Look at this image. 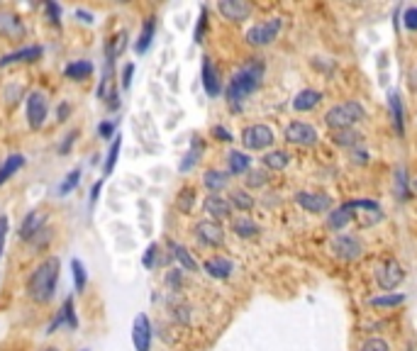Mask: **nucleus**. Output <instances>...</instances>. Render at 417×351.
I'll use <instances>...</instances> for the list:
<instances>
[{"mask_svg":"<svg viewBox=\"0 0 417 351\" xmlns=\"http://www.w3.org/2000/svg\"><path fill=\"white\" fill-rule=\"evenodd\" d=\"M263 71H266L263 61L261 59H252V61H247V64H244L242 69L232 76V79H229L227 88H224V98H227L229 108H232L234 113H237V110H242L244 98H249V95H252L259 85H261Z\"/></svg>","mask_w":417,"mask_h":351,"instance_id":"obj_1","label":"nucleus"},{"mask_svg":"<svg viewBox=\"0 0 417 351\" xmlns=\"http://www.w3.org/2000/svg\"><path fill=\"white\" fill-rule=\"evenodd\" d=\"M59 273H61V263L56 256H49L30 273L27 278V295L30 300H35L37 305H47L51 302L56 293V286H59Z\"/></svg>","mask_w":417,"mask_h":351,"instance_id":"obj_2","label":"nucleus"},{"mask_svg":"<svg viewBox=\"0 0 417 351\" xmlns=\"http://www.w3.org/2000/svg\"><path fill=\"white\" fill-rule=\"evenodd\" d=\"M366 117V110H363L361 103L357 100H344V103H337L325 113V124H327L332 132L337 129H352L357 122Z\"/></svg>","mask_w":417,"mask_h":351,"instance_id":"obj_3","label":"nucleus"},{"mask_svg":"<svg viewBox=\"0 0 417 351\" xmlns=\"http://www.w3.org/2000/svg\"><path fill=\"white\" fill-rule=\"evenodd\" d=\"M281 30H284V20H281V17H268V20L259 22V25L249 27V30H247V44L268 47V44H273V42L278 40Z\"/></svg>","mask_w":417,"mask_h":351,"instance_id":"obj_4","label":"nucleus"},{"mask_svg":"<svg viewBox=\"0 0 417 351\" xmlns=\"http://www.w3.org/2000/svg\"><path fill=\"white\" fill-rule=\"evenodd\" d=\"M284 139L293 147H313V144H318L320 134L313 124L303 122V120H293V122L286 124Z\"/></svg>","mask_w":417,"mask_h":351,"instance_id":"obj_5","label":"nucleus"},{"mask_svg":"<svg viewBox=\"0 0 417 351\" xmlns=\"http://www.w3.org/2000/svg\"><path fill=\"white\" fill-rule=\"evenodd\" d=\"M329 249L337 259L342 261H357V259L363 256V244L359 237L354 234H334L332 242H329Z\"/></svg>","mask_w":417,"mask_h":351,"instance_id":"obj_6","label":"nucleus"},{"mask_svg":"<svg viewBox=\"0 0 417 351\" xmlns=\"http://www.w3.org/2000/svg\"><path fill=\"white\" fill-rule=\"evenodd\" d=\"M273 139H276V134L268 124H249L242 129V144L249 152H263V149L271 147Z\"/></svg>","mask_w":417,"mask_h":351,"instance_id":"obj_7","label":"nucleus"},{"mask_svg":"<svg viewBox=\"0 0 417 351\" xmlns=\"http://www.w3.org/2000/svg\"><path fill=\"white\" fill-rule=\"evenodd\" d=\"M402 281H405V268L395 259H386L376 266V283L383 291H395Z\"/></svg>","mask_w":417,"mask_h":351,"instance_id":"obj_8","label":"nucleus"},{"mask_svg":"<svg viewBox=\"0 0 417 351\" xmlns=\"http://www.w3.org/2000/svg\"><path fill=\"white\" fill-rule=\"evenodd\" d=\"M47 115H49V100H47V95L42 90H32L27 95V124L32 129L44 127Z\"/></svg>","mask_w":417,"mask_h":351,"instance_id":"obj_9","label":"nucleus"},{"mask_svg":"<svg viewBox=\"0 0 417 351\" xmlns=\"http://www.w3.org/2000/svg\"><path fill=\"white\" fill-rule=\"evenodd\" d=\"M295 203L313 215L332 213V195H327V193H310V190H300V193H295Z\"/></svg>","mask_w":417,"mask_h":351,"instance_id":"obj_10","label":"nucleus"},{"mask_svg":"<svg viewBox=\"0 0 417 351\" xmlns=\"http://www.w3.org/2000/svg\"><path fill=\"white\" fill-rule=\"evenodd\" d=\"M195 237H198L200 244H205V247H222L224 244V229L220 222H215V220H203V222L195 225Z\"/></svg>","mask_w":417,"mask_h":351,"instance_id":"obj_11","label":"nucleus"},{"mask_svg":"<svg viewBox=\"0 0 417 351\" xmlns=\"http://www.w3.org/2000/svg\"><path fill=\"white\" fill-rule=\"evenodd\" d=\"M132 344L134 351H149L152 349V322L147 315H137L132 322Z\"/></svg>","mask_w":417,"mask_h":351,"instance_id":"obj_12","label":"nucleus"},{"mask_svg":"<svg viewBox=\"0 0 417 351\" xmlns=\"http://www.w3.org/2000/svg\"><path fill=\"white\" fill-rule=\"evenodd\" d=\"M218 10H220V15H222L224 20L244 22V20H249V17H252L254 8L249 6V3H244V0H220Z\"/></svg>","mask_w":417,"mask_h":351,"instance_id":"obj_13","label":"nucleus"},{"mask_svg":"<svg viewBox=\"0 0 417 351\" xmlns=\"http://www.w3.org/2000/svg\"><path fill=\"white\" fill-rule=\"evenodd\" d=\"M44 225H47V213L32 210L30 215H25V220L20 225V239L22 242H32L37 234H44Z\"/></svg>","mask_w":417,"mask_h":351,"instance_id":"obj_14","label":"nucleus"},{"mask_svg":"<svg viewBox=\"0 0 417 351\" xmlns=\"http://www.w3.org/2000/svg\"><path fill=\"white\" fill-rule=\"evenodd\" d=\"M200 76H203V88L210 98H218L222 93V81H220V74L215 69L213 59L210 56H203V66H200Z\"/></svg>","mask_w":417,"mask_h":351,"instance_id":"obj_15","label":"nucleus"},{"mask_svg":"<svg viewBox=\"0 0 417 351\" xmlns=\"http://www.w3.org/2000/svg\"><path fill=\"white\" fill-rule=\"evenodd\" d=\"M352 220H357V203L349 200V203L339 205V208H334L332 213L327 215V227L332 229V232H339V229L347 227Z\"/></svg>","mask_w":417,"mask_h":351,"instance_id":"obj_16","label":"nucleus"},{"mask_svg":"<svg viewBox=\"0 0 417 351\" xmlns=\"http://www.w3.org/2000/svg\"><path fill=\"white\" fill-rule=\"evenodd\" d=\"M203 210L205 215H210V220H227L232 215V205L224 195H218V193H210L208 198L203 200Z\"/></svg>","mask_w":417,"mask_h":351,"instance_id":"obj_17","label":"nucleus"},{"mask_svg":"<svg viewBox=\"0 0 417 351\" xmlns=\"http://www.w3.org/2000/svg\"><path fill=\"white\" fill-rule=\"evenodd\" d=\"M42 54H44V49H42L40 44H37V47H22V49L10 51V54L3 56V59H0V69H6V66H10V64H25V61H37Z\"/></svg>","mask_w":417,"mask_h":351,"instance_id":"obj_18","label":"nucleus"},{"mask_svg":"<svg viewBox=\"0 0 417 351\" xmlns=\"http://www.w3.org/2000/svg\"><path fill=\"white\" fill-rule=\"evenodd\" d=\"M203 268H205V273H208L210 278H215V281H227L229 273L234 271L232 261H229V259H224V256L208 259V261L203 263Z\"/></svg>","mask_w":417,"mask_h":351,"instance_id":"obj_19","label":"nucleus"},{"mask_svg":"<svg viewBox=\"0 0 417 351\" xmlns=\"http://www.w3.org/2000/svg\"><path fill=\"white\" fill-rule=\"evenodd\" d=\"M64 325L71 327V329H76V327H79V317H76V312H74V297H66V300H64V305H61L56 320L49 325V334H54V332L59 329V327H64Z\"/></svg>","mask_w":417,"mask_h":351,"instance_id":"obj_20","label":"nucleus"},{"mask_svg":"<svg viewBox=\"0 0 417 351\" xmlns=\"http://www.w3.org/2000/svg\"><path fill=\"white\" fill-rule=\"evenodd\" d=\"M320 100H322V93H320V90L305 88L293 98V110H295V113H308V110L318 108Z\"/></svg>","mask_w":417,"mask_h":351,"instance_id":"obj_21","label":"nucleus"},{"mask_svg":"<svg viewBox=\"0 0 417 351\" xmlns=\"http://www.w3.org/2000/svg\"><path fill=\"white\" fill-rule=\"evenodd\" d=\"M388 108H391V117H393V124H395L398 134H405V117H402V98L395 88L388 90Z\"/></svg>","mask_w":417,"mask_h":351,"instance_id":"obj_22","label":"nucleus"},{"mask_svg":"<svg viewBox=\"0 0 417 351\" xmlns=\"http://www.w3.org/2000/svg\"><path fill=\"white\" fill-rule=\"evenodd\" d=\"M232 232L237 234L239 239H254L261 234V229H259V225L254 222L252 218H247V215H239V218L232 220Z\"/></svg>","mask_w":417,"mask_h":351,"instance_id":"obj_23","label":"nucleus"},{"mask_svg":"<svg viewBox=\"0 0 417 351\" xmlns=\"http://www.w3.org/2000/svg\"><path fill=\"white\" fill-rule=\"evenodd\" d=\"M261 161H263V166H266L268 171H284V168L291 163V154L284 152V149H276V152L263 154Z\"/></svg>","mask_w":417,"mask_h":351,"instance_id":"obj_24","label":"nucleus"},{"mask_svg":"<svg viewBox=\"0 0 417 351\" xmlns=\"http://www.w3.org/2000/svg\"><path fill=\"white\" fill-rule=\"evenodd\" d=\"M227 161H229V173H234V176H247L252 171V158L244 152H237V149L229 152Z\"/></svg>","mask_w":417,"mask_h":351,"instance_id":"obj_25","label":"nucleus"},{"mask_svg":"<svg viewBox=\"0 0 417 351\" xmlns=\"http://www.w3.org/2000/svg\"><path fill=\"white\" fill-rule=\"evenodd\" d=\"M90 74H93V64H90V61H83V59L71 61V64L64 69V76L71 81H85V79H90Z\"/></svg>","mask_w":417,"mask_h":351,"instance_id":"obj_26","label":"nucleus"},{"mask_svg":"<svg viewBox=\"0 0 417 351\" xmlns=\"http://www.w3.org/2000/svg\"><path fill=\"white\" fill-rule=\"evenodd\" d=\"M22 166H25V156L22 154H10L3 161V166H0V186L6 183V181H10V176H15Z\"/></svg>","mask_w":417,"mask_h":351,"instance_id":"obj_27","label":"nucleus"},{"mask_svg":"<svg viewBox=\"0 0 417 351\" xmlns=\"http://www.w3.org/2000/svg\"><path fill=\"white\" fill-rule=\"evenodd\" d=\"M154 32H156V20H154V17H149V20L145 22V27H142V32H139L137 44H134L137 54H145V51L149 49V47H152V40H154Z\"/></svg>","mask_w":417,"mask_h":351,"instance_id":"obj_28","label":"nucleus"},{"mask_svg":"<svg viewBox=\"0 0 417 351\" xmlns=\"http://www.w3.org/2000/svg\"><path fill=\"white\" fill-rule=\"evenodd\" d=\"M171 254H174L176 261L183 266V271H198V261L193 259V254L188 252V249L183 247V244H176L171 242Z\"/></svg>","mask_w":417,"mask_h":351,"instance_id":"obj_29","label":"nucleus"},{"mask_svg":"<svg viewBox=\"0 0 417 351\" xmlns=\"http://www.w3.org/2000/svg\"><path fill=\"white\" fill-rule=\"evenodd\" d=\"M203 183L210 193H220V190H224V186H227V173L218 171V168H210V171H205Z\"/></svg>","mask_w":417,"mask_h":351,"instance_id":"obj_30","label":"nucleus"},{"mask_svg":"<svg viewBox=\"0 0 417 351\" xmlns=\"http://www.w3.org/2000/svg\"><path fill=\"white\" fill-rule=\"evenodd\" d=\"M229 205H232L234 210H239V213H252L254 210V198L252 195L247 193V190H242V188H237V190H232V193H229Z\"/></svg>","mask_w":417,"mask_h":351,"instance_id":"obj_31","label":"nucleus"},{"mask_svg":"<svg viewBox=\"0 0 417 351\" xmlns=\"http://www.w3.org/2000/svg\"><path fill=\"white\" fill-rule=\"evenodd\" d=\"M71 273H74L76 293H83L85 286H88V271H85V266H83L81 259H71Z\"/></svg>","mask_w":417,"mask_h":351,"instance_id":"obj_32","label":"nucleus"},{"mask_svg":"<svg viewBox=\"0 0 417 351\" xmlns=\"http://www.w3.org/2000/svg\"><path fill=\"white\" fill-rule=\"evenodd\" d=\"M332 142L337 147H357L361 142V134L357 129H337V132H332Z\"/></svg>","mask_w":417,"mask_h":351,"instance_id":"obj_33","label":"nucleus"},{"mask_svg":"<svg viewBox=\"0 0 417 351\" xmlns=\"http://www.w3.org/2000/svg\"><path fill=\"white\" fill-rule=\"evenodd\" d=\"M405 302V295L402 293H388V295H376V297H371L368 300V305L371 307H398V305H402Z\"/></svg>","mask_w":417,"mask_h":351,"instance_id":"obj_34","label":"nucleus"},{"mask_svg":"<svg viewBox=\"0 0 417 351\" xmlns=\"http://www.w3.org/2000/svg\"><path fill=\"white\" fill-rule=\"evenodd\" d=\"M193 205H195V190L193 188H181L179 190V198H176V210L183 215L193 213Z\"/></svg>","mask_w":417,"mask_h":351,"instance_id":"obj_35","label":"nucleus"},{"mask_svg":"<svg viewBox=\"0 0 417 351\" xmlns=\"http://www.w3.org/2000/svg\"><path fill=\"white\" fill-rule=\"evenodd\" d=\"M203 142L200 139H193V144H190V149H188V154H186V158L181 161V171H190V168L198 163V158H200V154H203Z\"/></svg>","mask_w":417,"mask_h":351,"instance_id":"obj_36","label":"nucleus"},{"mask_svg":"<svg viewBox=\"0 0 417 351\" xmlns=\"http://www.w3.org/2000/svg\"><path fill=\"white\" fill-rule=\"evenodd\" d=\"M120 147H122V134H115V142L110 144V152H108V158H105V166H103V173L105 176H110L115 168V163H117V156H120Z\"/></svg>","mask_w":417,"mask_h":351,"instance_id":"obj_37","label":"nucleus"},{"mask_svg":"<svg viewBox=\"0 0 417 351\" xmlns=\"http://www.w3.org/2000/svg\"><path fill=\"white\" fill-rule=\"evenodd\" d=\"M0 32H3V35H20V32H22L20 20H17L15 15H8V13H3V15H0Z\"/></svg>","mask_w":417,"mask_h":351,"instance_id":"obj_38","label":"nucleus"},{"mask_svg":"<svg viewBox=\"0 0 417 351\" xmlns=\"http://www.w3.org/2000/svg\"><path fill=\"white\" fill-rule=\"evenodd\" d=\"M395 193H398V198H400V200H410L412 188L407 186L405 168H398V171H395Z\"/></svg>","mask_w":417,"mask_h":351,"instance_id":"obj_39","label":"nucleus"},{"mask_svg":"<svg viewBox=\"0 0 417 351\" xmlns=\"http://www.w3.org/2000/svg\"><path fill=\"white\" fill-rule=\"evenodd\" d=\"M79 183H81V168H74V171H71L69 176L64 179V183L59 186V195H61V198H64V195H69L74 188H79Z\"/></svg>","mask_w":417,"mask_h":351,"instance_id":"obj_40","label":"nucleus"},{"mask_svg":"<svg viewBox=\"0 0 417 351\" xmlns=\"http://www.w3.org/2000/svg\"><path fill=\"white\" fill-rule=\"evenodd\" d=\"M266 183H268V176H266V171H261V168L247 173V186H249V188H263Z\"/></svg>","mask_w":417,"mask_h":351,"instance_id":"obj_41","label":"nucleus"},{"mask_svg":"<svg viewBox=\"0 0 417 351\" xmlns=\"http://www.w3.org/2000/svg\"><path fill=\"white\" fill-rule=\"evenodd\" d=\"M359 351H391V346H388V341L381 339V336H371V339L363 341Z\"/></svg>","mask_w":417,"mask_h":351,"instance_id":"obj_42","label":"nucleus"},{"mask_svg":"<svg viewBox=\"0 0 417 351\" xmlns=\"http://www.w3.org/2000/svg\"><path fill=\"white\" fill-rule=\"evenodd\" d=\"M8 232H10V220H8L6 215H0V256H3V252H6Z\"/></svg>","mask_w":417,"mask_h":351,"instance_id":"obj_43","label":"nucleus"},{"mask_svg":"<svg viewBox=\"0 0 417 351\" xmlns=\"http://www.w3.org/2000/svg\"><path fill=\"white\" fill-rule=\"evenodd\" d=\"M402 25H405V30L417 32V8H407L405 15H402Z\"/></svg>","mask_w":417,"mask_h":351,"instance_id":"obj_44","label":"nucleus"},{"mask_svg":"<svg viewBox=\"0 0 417 351\" xmlns=\"http://www.w3.org/2000/svg\"><path fill=\"white\" fill-rule=\"evenodd\" d=\"M156 254H159V247L156 244H149L145 252V259H142V263H145V268H154L156 266Z\"/></svg>","mask_w":417,"mask_h":351,"instance_id":"obj_45","label":"nucleus"},{"mask_svg":"<svg viewBox=\"0 0 417 351\" xmlns=\"http://www.w3.org/2000/svg\"><path fill=\"white\" fill-rule=\"evenodd\" d=\"M205 25H208V13H205V8L200 10V20H198V27H195V35L193 40L195 42H203V35H205Z\"/></svg>","mask_w":417,"mask_h":351,"instance_id":"obj_46","label":"nucleus"},{"mask_svg":"<svg viewBox=\"0 0 417 351\" xmlns=\"http://www.w3.org/2000/svg\"><path fill=\"white\" fill-rule=\"evenodd\" d=\"M213 137L215 139H220V142H232V132H229L227 127H220V124H215L213 127Z\"/></svg>","mask_w":417,"mask_h":351,"instance_id":"obj_47","label":"nucleus"},{"mask_svg":"<svg viewBox=\"0 0 417 351\" xmlns=\"http://www.w3.org/2000/svg\"><path fill=\"white\" fill-rule=\"evenodd\" d=\"M44 10L49 13V20L54 22V25H59V17H61V8L56 6V3H47Z\"/></svg>","mask_w":417,"mask_h":351,"instance_id":"obj_48","label":"nucleus"},{"mask_svg":"<svg viewBox=\"0 0 417 351\" xmlns=\"http://www.w3.org/2000/svg\"><path fill=\"white\" fill-rule=\"evenodd\" d=\"M98 132H100V137H115V122H100V127H98Z\"/></svg>","mask_w":417,"mask_h":351,"instance_id":"obj_49","label":"nucleus"},{"mask_svg":"<svg viewBox=\"0 0 417 351\" xmlns=\"http://www.w3.org/2000/svg\"><path fill=\"white\" fill-rule=\"evenodd\" d=\"M132 74H134V64H127L122 71V85L124 88H129V83H132Z\"/></svg>","mask_w":417,"mask_h":351,"instance_id":"obj_50","label":"nucleus"},{"mask_svg":"<svg viewBox=\"0 0 417 351\" xmlns=\"http://www.w3.org/2000/svg\"><path fill=\"white\" fill-rule=\"evenodd\" d=\"M166 281H169V286H181V271H171Z\"/></svg>","mask_w":417,"mask_h":351,"instance_id":"obj_51","label":"nucleus"},{"mask_svg":"<svg viewBox=\"0 0 417 351\" xmlns=\"http://www.w3.org/2000/svg\"><path fill=\"white\" fill-rule=\"evenodd\" d=\"M100 188H103V181H98V183H95L93 188H90V205H95V200H98Z\"/></svg>","mask_w":417,"mask_h":351,"instance_id":"obj_52","label":"nucleus"},{"mask_svg":"<svg viewBox=\"0 0 417 351\" xmlns=\"http://www.w3.org/2000/svg\"><path fill=\"white\" fill-rule=\"evenodd\" d=\"M354 163H368V154L366 152H354Z\"/></svg>","mask_w":417,"mask_h":351,"instance_id":"obj_53","label":"nucleus"},{"mask_svg":"<svg viewBox=\"0 0 417 351\" xmlns=\"http://www.w3.org/2000/svg\"><path fill=\"white\" fill-rule=\"evenodd\" d=\"M76 17H81V20L85 22V25H93V15H90V13H85V10H76Z\"/></svg>","mask_w":417,"mask_h":351,"instance_id":"obj_54","label":"nucleus"},{"mask_svg":"<svg viewBox=\"0 0 417 351\" xmlns=\"http://www.w3.org/2000/svg\"><path fill=\"white\" fill-rule=\"evenodd\" d=\"M74 139H76V132L66 134V142L61 144V154H66V152H69V147H71V142H74Z\"/></svg>","mask_w":417,"mask_h":351,"instance_id":"obj_55","label":"nucleus"},{"mask_svg":"<svg viewBox=\"0 0 417 351\" xmlns=\"http://www.w3.org/2000/svg\"><path fill=\"white\" fill-rule=\"evenodd\" d=\"M66 115H69V105H61V108H59V120H61V122H64V120H66Z\"/></svg>","mask_w":417,"mask_h":351,"instance_id":"obj_56","label":"nucleus"},{"mask_svg":"<svg viewBox=\"0 0 417 351\" xmlns=\"http://www.w3.org/2000/svg\"><path fill=\"white\" fill-rule=\"evenodd\" d=\"M412 190L417 193V179H412Z\"/></svg>","mask_w":417,"mask_h":351,"instance_id":"obj_57","label":"nucleus"},{"mask_svg":"<svg viewBox=\"0 0 417 351\" xmlns=\"http://www.w3.org/2000/svg\"><path fill=\"white\" fill-rule=\"evenodd\" d=\"M44 351H59V349H54V346H49V349H44Z\"/></svg>","mask_w":417,"mask_h":351,"instance_id":"obj_58","label":"nucleus"},{"mask_svg":"<svg viewBox=\"0 0 417 351\" xmlns=\"http://www.w3.org/2000/svg\"><path fill=\"white\" fill-rule=\"evenodd\" d=\"M81 351H90V349H81Z\"/></svg>","mask_w":417,"mask_h":351,"instance_id":"obj_59","label":"nucleus"}]
</instances>
